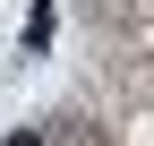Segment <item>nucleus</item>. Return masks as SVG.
<instances>
[{
    "mask_svg": "<svg viewBox=\"0 0 154 146\" xmlns=\"http://www.w3.org/2000/svg\"><path fill=\"white\" fill-rule=\"evenodd\" d=\"M9 146H51V138H43V129H17V138H9Z\"/></svg>",
    "mask_w": 154,
    "mask_h": 146,
    "instance_id": "nucleus-1",
    "label": "nucleus"
}]
</instances>
